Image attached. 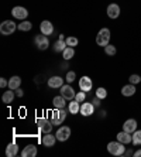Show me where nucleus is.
Returning a JSON list of instances; mask_svg holds the SVG:
<instances>
[{
	"label": "nucleus",
	"instance_id": "32",
	"mask_svg": "<svg viewBox=\"0 0 141 157\" xmlns=\"http://www.w3.org/2000/svg\"><path fill=\"white\" fill-rule=\"evenodd\" d=\"M75 79H76V74L73 72V71H68V72H66V77H65L66 82H68V84H72Z\"/></svg>",
	"mask_w": 141,
	"mask_h": 157
},
{
	"label": "nucleus",
	"instance_id": "25",
	"mask_svg": "<svg viewBox=\"0 0 141 157\" xmlns=\"http://www.w3.org/2000/svg\"><path fill=\"white\" fill-rule=\"evenodd\" d=\"M66 47H68V45H66V41L61 40V38H58V41H55L54 43V51L55 52H62Z\"/></svg>",
	"mask_w": 141,
	"mask_h": 157
},
{
	"label": "nucleus",
	"instance_id": "1",
	"mask_svg": "<svg viewBox=\"0 0 141 157\" xmlns=\"http://www.w3.org/2000/svg\"><path fill=\"white\" fill-rule=\"evenodd\" d=\"M107 151L110 154H113V156H124V153H126V144L121 142H119V140H116V142H110L107 144Z\"/></svg>",
	"mask_w": 141,
	"mask_h": 157
},
{
	"label": "nucleus",
	"instance_id": "21",
	"mask_svg": "<svg viewBox=\"0 0 141 157\" xmlns=\"http://www.w3.org/2000/svg\"><path fill=\"white\" fill-rule=\"evenodd\" d=\"M18 153V146L16 143H9L6 147V156L7 157H16Z\"/></svg>",
	"mask_w": 141,
	"mask_h": 157
},
{
	"label": "nucleus",
	"instance_id": "10",
	"mask_svg": "<svg viewBox=\"0 0 141 157\" xmlns=\"http://www.w3.org/2000/svg\"><path fill=\"white\" fill-rule=\"evenodd\" d=\"M79 88H80V91H83V92H86L87 94V92L93 88V82H92L91 78L85 75V77H82L79 79Z\"/></svg>",
	"mask_w": 141,
	"mask_h": 157
},
{
	"label": "nucleus",
	"instance_id": "19",
	"mask_svg": "<svg viewBox=\"0 0 141 157\" xmlns=\"http://www.w3.org/2000/svg\"><path fill=\"white\" fill-rule=\"evenodd\" d=\"M135 85H133V84H128V85H124L123 88H121V95L123 96H133L134 94H135Z\"/></svg>",
	"mask_w": 141,
	"mask_h": 157
},
{
	"label": "nucleus",
	"instance_id": "28",
	"mask_svg": "<svg viewBox=\"0 0 141 157\" xmlns=\"http://www.w3.org/2000/svg\"><path fill=\"white\" fill-rule=\"evenodd\" d=\"M65 41H66V45H68V47H76V45L79 44V40H78L76 37H73V36L66 37Z\"/></svg>",
	"mask_w": 141,
	"mask_h": 157
},
{
	"label": "nucleus",
	"instance_id": "16",
	"mask_svg": "<svg viewBox=\"0 0 141 157\" xmlns=\"http://www.w3.org/2000/svg\"><path fill=\"white\" fill-rule=\"evenodd\" d=\"M57 136L51 135V133H45V136H43V144L45 147H54L55 146V142H57Z\"/></svg>",
	"mask_w": 141,
	"mask_h": 157
},
{
	"label": "nucleus",
	"instance_id": "4",
	"mask_svg": "<svg viewBox=\"0 0 141 157\" xmlns=\"http://www.w3.org/2000/svg\"><path fill=\"white\" fill-rule=\"evenodd\" d=\"M16 30H17V24L13 20H4L0 24V33L3 34V36H11Z\"/></svg>",
	"mask_w": 141,
	"mask_h": 157
},
{
	"label": "nucleus",
	"instance_id": "34",
	"mask_svg": "<svg viewBox=\"0 0 141 157\" xmlns=\"http://www.w3.org/2000/svg\"><path fill=\"white\" fill-rule=\"evenodd\" d=\"M75 99L79 103H83V102H85V99H86V92H83V91L78 92V94H76V96H75Z\"/></svg>",
	"mask_w": 141,
	"mask_h": 157
},
{
	"label": "nucleus",
	"instance_id": "39",
	"mask_svg": "<svg viewBox=\"0 0 141 157\" xmlns=\"http://www.w3.org/2000/svg\"><path fill=\"white\" fill-rule=\"evenodd\" d=\"M134 157H141V149L137 150V151H134Z\"/></svg>",
	"mask_w": 141,
	"mask_h": 157
},
{
	"label": "nucleus",
	"instance_id": "37",
	"mask_svg": "<svg viewBox=\"0 0 141 157\" xmlns=\"http://www.w3.org/2000/svg\"><path fill=\"white\" fill-rule=\"evenodd\" d=\"M23 95H24V92L21 91V88H18V89H16V96H18V98H21Z\"/></svg>",
	"mask_w": 141,
	"mask_h": 157
},
{
	"label": "nucleus",
	"instance_id": "15",
	"mask_svg": "<svg viewBox=\"0 0 141 157\" xmlns=\"http://www.w3.org/2000/svg\"><path fill=\"white\" fill-rule=\"evenodd\" d=\"M137 126L138 124H137V121H135V119H127L123 124V130H126V132H128V133L133 135L134 132L137 130Z\"/></svg>",
	"mask_w": 141,
	"mask_h": 157
},
{
	"label": "nucleus",
	"instance_id": "27",
	"mask_svg": "<svg viewBox=\"0 0 141 157\" xmlns=\"http://www.w3.org/2000/svg\"><path fill=\"white\" fill-rule=\"evenodd\" d=\"M75 55V50H73V47H66L64 51H62V57H64V59H71Z\"/></svg>",
	"mask_w": 141,
	"mask_h": 157
},
{
	"label": "nucleus",
	"instance_id": "8",
	"mask_svg": "<svg viewBox=\"0 0 141 157\" xmlns=\"http://www.w3.org/2000/svg\"><path fill=\"white\" fill-rule=\"evenodd\" d=\"M55 136H57V139H58L59 142H66V140L69 139V136H71V128H68V126H61V128L57 130Z\"/></svg>",
	"mask_w": 141,
	"mask_h": 157
},
{
	"label": "nucleus",
	"instance_id": "2",
	"mask_svg": "<svg viewBox=\"0 0 141 157\" xmlns=\"http://www.w3.org/2000/svg\"><path fill=\"white\" fill-rule=\"evenodd\" d=\"M110 37H112V33L109 29H102L99 30L98 36H96V44L99 47H106L107 44H110Z\"/></svg>",
	"mask_w": 141,
	"mask_h": 157
},
{
	"label": "nucleus",
	"instance_id": "17",
	"mask_svg": "<svg viewBox=\"0 0 141 157\" xmlns=\"http://www.w3.org/2000/svg\"><path fill=\"white\" fill-rule=\"evenodd\" d=\"M64 85V78L62 77H58V75H55V77H51L48 79V86L55 89V88H61Z\"/></svg>",
	"mask_w": 141,
	"mask_h": 157
},
{
	"label": "nucleus",
	"instance_id": "23",
	"mask_svg": "<svg viewBox=\"0 0 141 157\" xmlns=\"http://www.w3.org/2000/svg\"><path fill=\"white\" fill-rule=\"evenodd\" d=\"M20 85H21V78L17 77V75H14V77H11L10 79H9V89L16 91V89L20 88Z\"/></svg>",
	"mask_w": 141,
	"mask_h": 157
},
{
	"label": "nucleus",
	"instance_id": "9",
	"mask_svg": "<svg viewBox=\"0 0 141 157\" xmlns=\"http://www.w3.org/2000/svg\"><path fill=\"white\" fill-rule=\"evenodd\" d=\"M11 14H13V17L14 18H18V20H25L27 16H28V11H27V9L25 7L16 6V7H13V10H11Z\"/></svg>",
	"mask_w": 141,
	"mask_h": 157
},
{
	"label": "nucleus",
	"instance_id": "30",
	"mask_svg": "<svg viewBox=\"0 0 141 157\" xmlns=\"http://www.w3.org/2000/svg\"><path fill=\"white\" fill-rule=\"evenodd\" d=\"M105 52H106V55H109V57H113V55H116L117 48L114 47V45H112V44H107L105 47Z\"/></svg>",
	"mask_w": 141,
	"mask_h": 157
},
{
	"label": "nucleus",
	"instance_id": "6",
	"mask_svg": "<svg viewBox=\"0 0 141 157\" xmlns=\"http://www.w3.org/2000/svg\"><path fill=\"white\" fill-rule=\"evenodd\" d=\"M59 89H61V95L64 96V98L66 99V101H72V99H75V96H76V94H75V91H73V88L71 86V85L69 84H64L62 85L61 88H59Z\"/></svg>",
	"mask_w": 141,
	"mask_h": 157
},
{
	"label": "nucleus",
	"instance_id": "7",
	"mask_svg": "<svg viewBox=\"0 0 141 157\" xmlns=\"http://www.w3.org/2000/svg\"><path fill=\"white\" fill-rule=\"evenodd\" d=\"M37 123H38V128H40V130L43 132V133H51V130H52V128H54L55 124L52 123V122L47 121L45 117H38L37 119Z\"/></svg>",
	"mask_w": 141,
	"mask_h": 157
},
{
	"label": "nucleus",
	"instance_id": "3",
	"mask_svg": "<svg viewBox=\"0 0 141 157\" xmlns=\"http://www.w3.org/2000/svg\"><path fill=\"white\" fill-rule=\"evenodd\" d=\"M65 119H66V110H65V108H64V109H57V108H54L52 113H51V122H52L55 126H58V124L64 123V121H65Z\"/></svg>",
	"mask_w": 141,
	"mask_h": 157
},
{
	"label": "nucleus",
	"instance_id": "38",
	"mask_svg": "<svg viewBox=\"0 0 141 157\" xmlns=\"http://www.w3.org/2000/svg\"><path fill=\"white\" fill-rule=\"evenodd\" d=\"M124 156H134V151H131V150H126Z\"/></svg>",
	"mask_w": 141,
	"mask_h": 157
},
{
	"label": "nucleus",
	"instance_id": "29",
	"mask_svg": "<svg viewBox=\"0 0 141 157\" xmlns=\"http://www.w3.org/2000/svg\"><path fill=\"white\" fill-rule=\"evenodd\" d=\"M133 144L134 146H140L141 144V130H135L133 133Z\"/></svg>",
	"mask_w": 141,
	"mask_h": 157
},
{
	"label": "nucleus",
	"instance_id": "33",
	"mask_svg": "<svg viewBox=\"0 0 141 157\" xmlns=\"http://www.w3.org/2000/svg\"><path fill=\"white\" fill-rule=\"evenodd\" d=\"M128 81H130V84L137 85V84H140V82H141V77H140V75H137V74H133V75H130Z\"/></svg>",
	"mask_w": 141,
	"mask_h": 157
},
{
	"label": "nucleus",
	"instance_id": "13",
	"mask_svg": "<svg viewBox=\"0 0 141 157\" xmlns=\"http://www.w3.org/2000/svg\"><path fill=\"white\" fill-rule=\"evenodd\" d=\"M116 139L119 140V142L124 143V144H130V143H133V135L126 130H123V132H119V133H117Z\"/></svg>",
	"mask_w": 141,
	"mask_h": 157
},
{
	"label": "nucleus",
	"instance_id": "26",
	"mask_svg": "<svg viewBox=\"0 0 141 157\" xmlns=\"http://www.w3.org/2000/svg\"><path fill=\"white\" fill-rule=\"evenodd\" d=\"M31 29H33V23L27 21V20H24V21L20 23L17 26V30H20V31H30Z\"/></svg>",
	"mask_w": 141,
	"mask_h": 157
},
{
	"label": "nucleus",
	"instance_id": "20",
	"mask_svg": "<svg viewBox=\"0 0 141 157\" xmlns=\"http://www.w3.org/2000/svg\"><path fill=\"white\" fill-rule=\"evenodd\" d=\"M65 101H66V99L64 98L62 95L54 96V99H52V105H54V108H57V109H64V108H65V105H66Z\"/></svg>",
	"mask_w": 141,
	"mask_h": 157
},
{
	"label": "nucleus",
	"instance_id": "24",
	"mask_svg": "<svg viewBox=\"0 0 141 157\" xmlns=\"http://www.w3.org/2000/svg\"><path fill=\"white\" fill-rule=\"evenodd\" d=\"M14 96H16V92H13V89H10V91H6L3 94L2 101H3L4 103H11L13 101H14Z\"/></svg>",
	"mask_w": 141,
	"mask_h": 157
},
{
	"label": "nucleus",
	"instance_id": "11",
	"mask_svg": "<svg viewBox=\"0 0 141 157\" xmlns=\"http://www.w3.org/2000/svg\"><path fill=\"white\" fill-rule=\"evenodd\" d=\"M95 113V106L91 102H83L80 103V115L82 116H92Z\"/></svg>",
	"mask_w": 141,
	"mask_h": 157
},
{
	"label": "nucleus",
	"instance_id": "18",
	"mask_svg": "<svg viewBox=\"0 0 141 157\" xmlns=\"http://www.w3.org/2000/svg\"><path fill=\"white\" fill-rule=\"evenodd\" d=\"M37 156V147L34 144L25 146L21 151V157H35Z\"/></svg>",
	"mask_w": 141,
	"mask_h": 157
},
{
	"label": "nucleus",
	"instance_id": "36",
	"mask_svg": "<svg viewBox=\"0 0 141 157\" xmlns=\"http://www.w3.org/2000/svg\"><path fill=\"white\" fill-rule=\"evenodd\" d=\"M100 101H102V99H99L98 96H96V98H95L93 101H92V103H93L95 108H99V106H100Z\"/></svg>",
	"mask_w": 141,
	"mask_h": 157
},
{
	"label": "nucleus",
	"instance_id": "12",
	"mask_svg": "<svg viewBox=\"0 0 141 157\" xmlns=\"http://www.w3.org/2000/svg\"><path fill=\"white\" fill-rule=\"evenodd\" d=\"M40 30H41V33L45 34V36H51V34L54 33V24L51 21H48V20H43L40 24Z\"/></svg>",
	"mask_w": 141,
	"mask_h": 157
},
{
	"label": "nucleus",
	"instance_id": "5",
	"mask_svg": "<svg viewBox=\"0 0 141 157\" xmlns=\"http://www.w3.org/2000/svg\"><path fill=\"white\" fill-rule=\"evenodd\" d=\"M34 41H35V45L38 50H41V51H44V50H47L48 47H50V40H48V36H45V34H38V36H35V38H34Z\"/></svg>",
	"mask_w": 141,
	"mask_h": 157
},
{
	"label": "nucleus",
	"instance_id": "31",
	"mask_svg": "<svg viewBox=\"0 0 141 157\" xmlns=\"http://www.w3.org/2000/svg\"><path fill=\"white\" fill-rule=\"evenodd\" d=\"M96 96H98L99 99H106L107 98V91H106V88L99 86L98 89H96Z\"/></svg>",
	"mask_w": 141,
	"mask_h": 157
},
{
	"label": "nucleus",
	"instance_id": "35",
	"mask_svg": "<svg viewBox=\"0 0 141 157\" xmlns=\"http://www.w3.org/2000/svg\"><path fill=\"white\" fill-rule=\"evenodd\" d=\"M9 86V81L6 78H0V88H6Z\"/></svg>",
	"mask_w": 141,
	"mask_h": 157
},
{
	"label": "nucleus",
	"instance_id": "22",
	"mask_svg": "<svg viewBox=\"0 0 141 157\" xmlns=\"http://www.w3.org/2000/svg\"><path fill=\"white\" fill-rule=\"evenodd\" d=\"M68 110H69V113H72V115L79 113L80 112V103L78 102L76 99H72L68 105Z\"/></svg>",
	"mask_w": 141,
	"mask_h": 157
},
{
	"label": "nucleus",
	"instance_id": "14",
	"mask_svg": "<svg viewBox=\"0 0 141 157\" xmlns=\"http://www.w3.org/2000/svg\"><path fill=\"white\" fill-rule=\"evenodd\" d=\"M120 6L119 4H116V3H110L107 6V16L110 18H113V20H114V18H117L120 16Z\"/></svg>",
	"mask_w": 141,
	"mask_h": 157
}]
</instances>
